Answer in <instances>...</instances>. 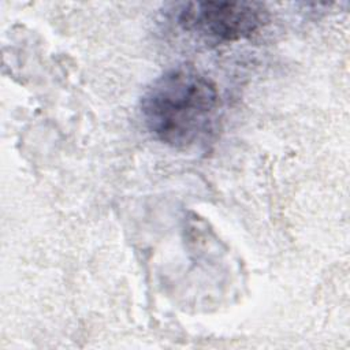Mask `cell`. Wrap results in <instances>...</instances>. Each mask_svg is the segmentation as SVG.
<instances>
[{
  "label": "cell",
  "mask_w": 350,
  "mask_h": 350,
  "mask_svg": "<svg viewBox=\"0 0 350 350\" xmlns=\"http://www.w3.org/2000/svg\"><path fill=\"white\" fill-rule=\"evenodd\" d=\"M141 115L148 131L171 148L205 146L219 124L220 96L208 77L180 66L165 71L146 88L141 97Z\"/></svg>",
  "instance_id": "6da1fadb"
},
{
  "label": "cell",
  "mask_w": 350,
  "mask_h": 350,
  "mask_svg": "<svg viewBox=\"0 0 350 350\" xmlns=\"http://www.w3.org/2000/svg\"><path fill=\"white\" fill-rule=\"evenodd\" d=\"M170 11L179 29L208 44L243 40L268 21L267 8L256 1H187Z\"/></svg>",
  "instance_id": "7a4b0ae2"
}]
</instances>
